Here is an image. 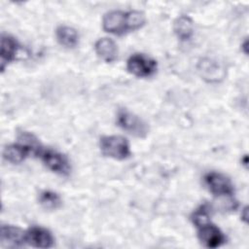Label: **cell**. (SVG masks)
<instances>
[{
  "label": "cell",
  "instance_id": "cell-5",
  "mask_svg": "<svg viewBox=\"0 0 249 249\" xmlns=\"http://www.w3.org/2000/svg\"><path fill=\"white\" fill-rule=\"evenodd\" d=\"M203 182L208 191L217 196H228L233 194L231 181L224 174L211 171L204 175Z\"/></svg>",
  "mask_w": 249,
  "mask_h": 249
},
{
  "label": "cell",
  "instance_id": "cell-4",
  "mask_svg": "<svg viewBox=\"0 0 249 249\" xmlns=\"http://www.w3.org/2000/svg\"><path fill=\"white\" fill-rule=\"evenodd\" d=\"M126 68L136 77L147 78L156 73L157 61L143 53H134L127 59Z\"/></svg>",
  "mask_w": 249,
  "mask_h": 249
},
{
  "label": "cell",
  "instance_id": "cell-7",
  "mask_svg": "<svg viewBox=\"0 0 249 249\" xmlns=\"http://www.w3.org/2000/svg\"><path fill=\"white\" fill-rule=\"evenodd\" d=\"M197 236L199 241L207 248H217L226 242L223 231L210 222L197 227Z\"/></svg>",
  "mask_w": 249,
  "mask_h": 249
},
{
  "label": "cell",
  "instance_id": "cell-10",
  "mask_svg": "<svg viewBox=\"0 0 249 249\" xmlns=\"http://www.w3.org/2000/svg\"><path fill=\"white\" fill-rule=\"evenodd\" d=\"M54 238L52 232L39 226H32L26 231V244L36 248H50L53 245Z\"/></svg>",
  "mask_w": 249,
  "mask_h": 249
},
{
  "label": "cell",
  "instance_id": "cell-11",
  "mask_svg": "<svg viewBox=\"0 0 249 249\" xmlns=\"http://www.w3.org/2000/svg\"><path fill=\"white\" fill-rule=\"evenodd\" d=\"M18 49H19V45L14 37L8 34H3L1 36L0 67L2 72L5 70L6 66L16 58Z\"/></svg>",
  "mask_w": 249,
  "mask_h": 249
},
{
  "label": "cell",
  "instance_id": "cell-12",
  "mask_svg": "<svg viewBox=\"0 0 249 249\" xmlns=\"http://www.w3.org/2000/svg\"><path fill=\"white\" fill-rule=\"evenodd\" d=\"M198 72L200 76L207 82H218L225 76L223 68L218 64L217 61L212 59H202L198 62Z\"/></svg>",
  "mask_w": 249,
  "mask_h": 249
},
{
  "label": "cell",
  "instance_id": "cell-16",
  "mask_svg": "<svg viewBox=\"0 0 249 249\" xmlns=\"http://www.w3.org/2000/svg\"><path fill=\"white\" fill-rule=\"evenodd\" d=\"M41 206L47 210H55L61 206L62 200L58 194L55 192L46 190L40 193L38 197Z\"/></svg>",
  "mask_w": 249,
  "mask_h": 249
},
{
  "label": "cell",
  "instance_id": "cell-3",
  "mask_svg": "<svg viewBox=\"0 0 249 249\" xmlns=\"http://www.w3.org/2000/svg\"><path fill=\"white\" fill-rule=\"evenodd\" d=\"M116 121L122 129L135 137L144 138L149 132L148 124L140 117L125 108L118 110Z\"/></svg>",
  "mask_w": 249,
  "mask_h": 249
},
{
  "label": "cell",
  "instance_id": "cell-15",
  "mask_svg": "<svg viewBox=\"0 0 249 249\" xmlns=\"http://www.w3.org/2000/svg\"><path fill=\"white\" fill-rule=\"evenodd\" d=\"M55 36L57 42L68 49L75 48L79 43V34L77 30L71 26H58L55 30Z\"/></svg>",
  "mask_w": 249,
  "mask_h": 249
},
{
  "label": "cell",
  "instance_id": "cell-14",
  "mask_svg": "<svg viewBox=\"0 0 249 249\" xmlns=\"http://www.w3.org/2000/svg\"><path fill=\"white\" fill-rule=\"evenodd\" d=\"M173 30L179 40L188 41L194 35V21L188 16H180L173 23Z\"/></svg>",
  "mask_w": 249,
  "mask_h": 249
},
{
  "label": "cell",
  "instance_id": "cell-2",
  "mask_svg": "<svg viewBox=\"0 0 249 249\" xmlns=\"http://www.w3.org/2000/svg\"><path fill=\"white\" fill-rule=\"evenodd\" d=\"M99 147L104 156L118 160H125L131 155L128 141L121 135L102 136Z\"/></svg>",
  "mask_w": 249,
  "mask_h": 249
},
{
  "label": "cell",
  "instance_id": "cell-9",
  "mask_svg": "<svg viewBox=\"0 0 249 249\" xmlns=\"http://www.w3.org/2000/svg\"><path fill=\"white\" fill-rule=\"evenodd\" d=\"M0 241L4 247H21L26 244V231L16 226L2 225Z\"/></svg>",
  "mask_w": 249,
  "mask_h": 249
},
{
  "label": "cell",
  "instance_id": "cell-8",
  "mask_svg": "<svg viewBox=\"0 0 249 249\" xmlns=\"http://www.w3.org/2000/svg\"><path fill=\"white\" fill-rule=\"evenodd\" d=\"M29 155H39V151L32 146L18 140V143L11 144L4 148L3 157L4 159L12 163L22 162Z\"/></svg>",
  "mask_w": 249,
  "mask_h": 249
},
{
  "label": "cell",
  "instance_id": "cell-6",
  "mask_svg": "<svg viewBox=\"0 0 249 249\" xmlns=\"http://www.w3.org/2000/svg\"><path fill=\"white\" fill-rule=\"evenodd\" d=\"M39 157L45 165L53 172L60 175H68L70 173V162L63 154L53 149H43Z\"/></svg>",
  "mask_w": 249,
  "mask_h": 249
},
{
  "label": "cell",
  "instance_id": "cell-18",
  "mask_svg": "<svg viewBox=\"0 0 249 249\" xmlns=\"http://www.w3.org/2000/svg\"><path fill=\"white\" fill-rule=\"evenodd\" d=\"M247 46H248V41H247V40H245V41H244V43L242 44V49H243L244 53H248V51H247Z\"/></svg>",
  "mask_w": 249,
  "mask_h": 249
},
{
  "label": "cell",
  "instance_id": "cell-17",
  "mask_svg": "<svg viewBox=\"0 0 249 249\" xmlns=\"http://www.w3.org/2000/svg\"><path fill=\"white\" fill-rule=\"evenodd\" d=\"M191 219L196 228L210 222V207L206 203L200 205L193 212Z\"/></svg>",
  "mask_w": 249,
  "mask_h": 249
},
{
  "label": "cell",
  "instance_id": "cell-1",
  "mask_svg": "<svg viewBox=\"0 0 249 249\" xmlns=\"http://www.w3.org/2000/svg\"><path fill=\"white\" fill-rule=\"evenodd\" d=\"M146 22L145 15L140 11H120L114 10L106 13L102 19V27L105 31L123 35L129 31L141 28Z\"/></svg>",
  "mask_w": 249,
  "mask_h": 249
},
{
  "label": "cell",
  "instance_id": "cell-13",
  "mask_svg": "<svg viewBox=\"0 0 249 249\" xmlns=\"http://www.w3.org/2000/svg\"><path fill=\"white\" fill-rule=\"evenodd\" d=\"M94 51L99 58L105 62H113L118 57V47L110 38H100L95 42Z\"/></svg>",
  "mask_w": 249,
  "mask_h": 249
}]
</instances>
